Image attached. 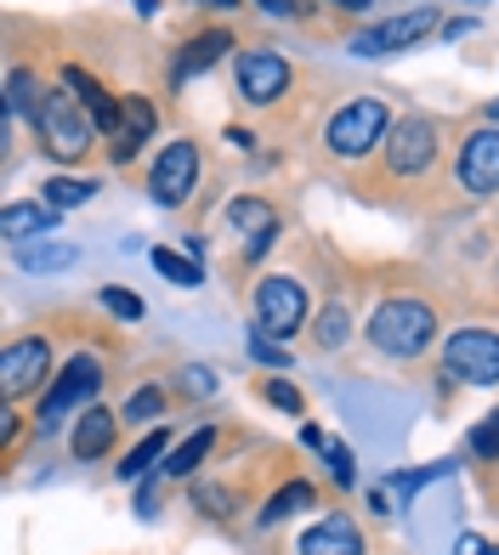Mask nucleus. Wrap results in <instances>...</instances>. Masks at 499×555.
Returning a JSON list of instances; mask_svg holds the SVG:
<instances>
[{
	"label": "nucleus",
	"instance_id": "nucleus-17",
	"mask_svg": "<svg viewBox=\"0 0 499 555\" xmlns=\"http://www.w3.org/2000/svg\"><path fill=\"white\" fill-rule=\"evenodd\" d=\"M119 409H108V402H91V409L74 420V431H68V453L80 465H97V460H108L114 442H119Z\"/></svg>",
	"mask_w": 499,
	"mask_h": 555
},
{
	"label": "nucleus",
	"instance_id": "nucleus-27",
	"mask_svg": "<svg viewBox=\"0 0 499 555\" xmlns=\"http://www.w3.org/2000/svg\"><path fill=\"white\" fill-rule=\"evenodd\" d=\"M148 261H154V272L165 278V284H177V289H199V284H205V267H199L193 256H177L170 244H154V249H148Z\"/></svg>",
	"mask_w": 499,
	"mask_h": 555
},
{
	"label": "nucleus",
	"instance_id": "nucleus-36",
	"mask_svg": "<svg viewBox=\"0 0 499 555\" xmlns=\"http://www.w3.org/2000/svg\"><path fill=\"white\" fill-rule=\"evenodd\" d=\"M256 7H261L267 17H302L307 0H256Z\"/></svg>",
	"mask_w": 499,
	"mask_h": 555
},
{
	"label": "nucleus",
	"instance_id": "nucleus-1",
	"mask_svg": "<svg viewBox=\"0 0 499 555\" xmlns=\"http://www.w3.org/2000/svg\"><path fill=\"white\" fill-rule=\"evenodd\" d=\"M455 182V159H448V119L437 114H397L392 131L381 142V154L363 176H353V188H448Z\"/></svg>",
	"mask_w": 499,
	"mask_h": 555
},
{
	"label": "nucleus",
	"instance_id": "nucleus-33",
	"mask_svg": "<svg viewBox=\"0 0 499 555\" xmlns=\"http://www.w3.org/2000/svg\"><path fill=\"white\" fill-rule=\"evenodd\" d=\"M323 465H330V482H335L341 493H358V460H353V448H346V442L330 437V448H323Z\"/></svg>",
	"mask_w": 499,
	"mask_h": 555
},
{
	"label": "nucleus",
	"instance_id": "nucleus-32",
	"mask_svg": "<svg viewBox=\"0 0 499 555\" xmlns=\"http://www.w3.org/2000/svg\"><path fill=\"white\" fill-rule=\"evenodd\" d=\"M97 307H103L108 318H119V323H142V318H148V300H142L137 289H119V284L97 289Z\"/></svg>",
	"mask_w": 499,
	"mask_h": 555
},
{
	"label": "nucleus",
	"instance_id": "nucleus-24",
	"mask_svg": "<svg viewBox=\"0 0 499 555\" xmlns=\"http://www.w3.org/2000/svg\"><path fill=\"white\" fill-rule=\"evenodd\" d=\"M221 221H228V233L256 238V233H267V227H279L284 216L272 210L261 193H239V198H228V205H221Z\"/></svg>",
	"mask_w": 499,
	"mask_h": 555
},
{
	"label": "nucleus",
	"instance_id": "nucleus-23",
	"mask_svg": "<svg viewBox=\"0 0 499 555\" xmlns=\"http://www.w3.org/2000/svg\"><path fill=\"white\" fill-rule=\"evenodd\" d=\"M165 414H170V386L165 380H142V386L125 391V402H119V420L125 425H142V431H154Z\"/></svg>",
	"mask_w": 499,
	"mask_h": 555
},
{
	"label": "nucleus",
	"instance_id": "nucleus-9",
	"mask_svg": "<svg viewBox=\"0 0 499 555\" xmlns=\"http://www.w3.org/2000/svg\"><path fill=\"white\" fill-rule=\"evenodd\" d=\"M57 346L46 330L35 335H12L7 346H0V397H7V409H17L23 397H40L46 386H52L57 374Z\"/></svg>",
	"mask_w": 499,
	"mask_h": 555
},
{
	"label": "nucleus",
	"instance_id": "nucleus-15",
	"mask_svg": "<svg viewBox=\"0 0 499 555\" xmlns=\"http://www.w3.org/2000/svg\"><path fill=\"white\" fill-rule=\"evenodd\" d=\"M57 80H63V86L86 103V114L97 119V131H103V142H108V137L119 131V119H125V91H108V86L97 80V74H91L86 63H74V57H63V63H57Z\"/></svg>",
	"mask_w": 499,
	"mask_h": 555
},
{
	"label": "nucleus",
	"instance_id": "nucleus-45",
	"mask_svg": "<svg viewBox=\"0 0 499 555\" xmlns=\"http://www.w3.org/2000/svg\"><path fill=\"white\" fill-rule=\"evenodd\" d=\"M494 295H499V261H494Z\"/></svg>",
	"mask_w": 499,
	"mask_h": 555
},
{
	"label": "nucleus",
	"instance_id": "nucleus-31",
	"mask_svg": "<svg viewBox=\"0 0 499 555\" xmlns=\"http://www.w3.org/2000/svg\"><path fill=\"white\" fill-rule=\"evenodd\" d=\"M465 460H477V465H499V409H488V414L465 431Z\"/></svg>",
	"mask_w": 499,
	"mask_h": 555
},
{
	"label": "nucleus",
	"instance_id": "nucleus-8",
	"mask_svg": "<svg viewBox=\"0 0 499 555\" xmlns=\"http://www.w3.org/2000/svg\"><path fill=\"white\" fill-rule=\"evenodd\" d=\"M443 29V12L437 7H409V12H392V17H374L363 29L346 35V52L363 57V63H381L397 52H414L420 40H432Z\"/></svg>",
	"mask_w": 499,
	"mask_h": 555
},
{
	"label": "nucleus",
	"instance_id": "nucleus-11",
	"mask_svg": "<svg viewBox=\"0 0 499 555\" xmlns=\"http://www.w3.org/2000/svg\"><path fill=\"white\" fill-rule=\"evenodd\" d=\"M437 369L448 374L455 386H499V330H483V323H465L437 346Z\"/></svg>",
	"mask_w": 499,
	"mask_h": 555
},
{
	"label": "nucleus",
	"instance_id": "nucleus-20",
	"mask_svg": "<svg viewBox=\"0 0 499 555\" xmlns=\"http://www.w3.org/2000/svg\"><path fill=\"white\" fill-rule=\"evenodd\" d=\"M312 504H318V482H307V476H284V482L256 504V527H261V533H272L279 521L312 511Z\"/></svg>",
	"mask_w": 499,
	"mask_h": 555
},
{
	"label": "nucleus",
	"instance_id": "nucleus-16",
	"mask_svg": "<svg viewBox=\"0 0 499 555\" xmlns=\"http://www.w3.org/2000/svg\"><path fill=\"white\" fill-rule=\"evenodd\" d=\"M154 131H159L154 96L125 91V119H119V131L108 137V165H137V159H142V147L154 142Z\"/></svg>",
	"mask_w": 499,
	"mask_h": 555
},
{
	"label": "nucleus",
	"instance_id": "nucleus-14",
	"mask_svg": "<svg viewBox=\"0 0 499 555\" xmlns=\"http://www.w3.org/2000/svg\"><path fill=\"white\" fill-rule=\"evenodd\" d=\"M290 550L295 555H369V533L353 511H323L295 533Z\"/></svg>",
	"mask_w": 499,
	"mask_h": 555
},
{
	"label": "nucleus",
	"instance_id": "nucleus-21",
	"mask_svg": "<svg viewBox=\"0 0 499 555\" xmlns=\"http://www.w3.org/2000/svg\"><path fill=\"white\" fill-rule=\"evenodd\" d=\"M312 351H341L346 340L358 335V318H353V307H346V295H330L323 307L312 312Z\"/></svg>",
	"mask_w": 499,
	"mask_h": 555
},
{
	"label": "nucleus",
	"instance_id": "nucleus-30",
	"mask_svg": "<svg viewBox=\"0 0 499 555\" xmlns=\"http://www.w3.org/2000/svg\"><path fill=\"white\" fill-rule=\"evenodd\" d=\"M256 397L267 402V409L290 414V420H302V414H307V397H302V386L284 380V374H261V380H256Z\"/></svg>",
	"mask_w": 499,
	"mask_h": 555
},
{
	"label": "nucleus",
	"instance_id": "nucleus-10",
	"mask_svg": "<svg viewBox=\"0 0 499 555\" xmlns=\"http://www.w3.org/2000/svg\"><path fill=\"white\" fill-rule=\"evenodd\" d=\"M455 193L471 205H488L499 193V119H471L455 137Z\"/></svg>",
	"mask_w": 499,
	"mask_h": 555
},
{
	"label": "nucleus",
	"instance_id": "nucleus-6",
	"mask_svg": "<svg viewBox=\"0 0 499 555\" xmlns=\"http://www.w3.org/2000/svg\"><path fill=\"white\" fill-rule=\"evenodd\" d=\"M295 63L284 52H272V46H239L233 57V91L250 114H279L290 96H295Z\"/></svg>",
	"mask_w": 499,
	"mask_h": 555
},
{
	"label": "nucleus",
	"instance_id": "nucleus-29",
	"mask_svg": "<svg viewBox=\"0 0 499 555\" xmlns=\"http://www.w3.org/2000/svg\"><path fill=\"white\" fill-rule=\"evenodd\" d=\"M170 391H177V402H210L221 391V374L210 363H182L170 374Z\"/></svg>",
	"mask_w": 499,
	"mask_h": 555
},
{
	"label": "nucleus",
	"instance_id": "nucleus-3",
	"mask_svg": "<svg viewBox=\"0 0 499 555\" xmlns=\"http://www.w3.org/2000/svg\"><path fill=\"white\" fill-rule=\"evenodd\" d=\"M392 103L386 96H374V91H358V96H341V103L323 114L318 125V154L323 165H341V170H369L374 154H381V142L392 131Z\"/></svg>",
	"mask_w": 499,
	"mask_h": 555
},
{
	"label": "nucleus",
	"instance_id": "nucleus-22",
	"mask_svg": "<svg viewBox=\"0 0 499 555\" xmlns=\"http://www.w3.org/2000/svg\"><path fill=\"white\" fill-rule=\"evenodd\" d=\"M170 448H177V442H170V425H154V431H142V442L114 465V476H119V482H142V476H154L165 465Z\"/></svg>",
	"mask_w": 499,
	"mask_h": 555
},
{
	"label": "nucleus",
	"instance_id": "nucleus-7",
	"mask_svg": "<svg viewBox=\"0 0 499 555\" xmlns=\"http://www.w3.org/2000/svg\"><path fill=\"white\" fill-rule=\"evenodd\" d=\"M250 318H256L261 335L295 340L312 318V295L295 272H261L256 284H250Z\"/></svg>",
	"mask_w": 499,
	"mask_h": 555
},
{
	"label": "nucleus",
	"instance_id": "nucleus-26",
	"mask_svg": "<svg viewBox=\"0 0 499 555\" xmlns=\"http://www.w3.org/2000/svg\"><path fill=\"white\" fill-rule=\"evenodd\" d=\"M437 476H455V460H432V465H414V470H392V476H386V488H392L397 504H414L420 493L437 482Z\"/></svg>",
	"mask_w": 499,
	"mask_h": 555
},
{
	"label": "nucleus",
	"instance_id": "nucleus-2",
	"mask_svg": "<svg viewBox=\"0 0 499 555\" xmlns=\"http://www.w3.org/2000/svg\"><path fill=\"white\" fill-rule=\"evenodd\" d=\"M437 335H443V312L420 289H392L363 318V346L386 363H420L437 346Z\"/></svg>",
	"mask_w": 499,
	"mask_h": 555
},
{
	"label": "nucleus",
	"instance_id": "nucleus-35",
	"mask_svg": "<svg viewBox=\"0 0 499 555\" xmlns=\"http://www.w3.org/2000/svg\"><path fill=\"white\" fill-rule=\"evenodd\" d=\"M279 233H284V221H279V227H267V233H256V238H244V249H239V267H256V261L267 256V249L279 244Z\"/></svg>",
	"mask_w": 499,
	"mask_h": 555
},
{
	"label": "nucleus",
	"instance_id": "nucleus-43",
	"mask_svg": "<svg viewBox=\"0 0 499 555\" xmlns=\"http://www.w3.org/2000/svg\"><path fill=\"white\" fill-rule=\"evenodd\" d=\"M131 7H137V12H142V17H154V12H159V7H165V0H131Z\"/></svg>",
	"mask_w": 499,
	"mask_h": 555
},
{
	"label": "nucleus",
	"instance_id": "nucleus-46",
	"mask_svg": "<svg viewBox=\"0 0 499 555\" xmlns=\"http://www.w3.org/2000/svg\"><path fill=\"white\" fill-rule=\"evenodd\" d=\"M488 555H499V544H494V550H488Z\"/></svg>",
	"mask_w": 499,
	"mask_h": 555
},
{
	"label": "nucleus",
	"instance_id": "nucleus-28",
	"mask_svg": "<svg viewBox=\"0 0 499 555\" xmlns=\"http://www.w3.org/2000/svg\"><path fill=\"white\" fill-rule=\"evenodd\" d=\"M17 267L23 272H68V267H80V249L74 244H17Z\"/></svg>",
	"mask_w": 499,
	"mask_h": 555
},
{
	"label": "nucleus",
	"instance_id": "nucleus-18",
	"mask_svg": "<svg viewBox=\"0 0 499 555\" xmlns=\"http://www.w3.org/2000/svg\"><path fill=\"white\" fill-rule=\"evenodd\" d=\"M63 227V210L46 205V198H7L0 210V238L7 244H29V238H46Z\"/></svg>",
	"mask_w": 499,
	"mask_h": 555
},
{
	"label": "nucleus",
	"instance_id": "nucleus-19",
	"mask_svg": "<svg viewBox=\"0 0 499 555\" xmlns=\"http://www.w3.org/2000/svg\"><path fill=\"white\" fill-rule=\"evenodd\" d=\"M216 442H221V431H216L210 420H205V425H193V431H188V437H182L177 448L165 453V465H159V476H165V482H193V476L205 470V460H210V453H216Z\"/></svg>",
	"mask_w": 499,
	"mask_h": 555
},
{
	"label": "nucleus",
	"instance_id": "nucleus-44",
	"mask_svg": "<svg viewBox=\"0 0 499 555\" xmlns=\"http://www.w3.org/2000/svg\"><path fill=\"white\" fill-rule=\"evenodd\" d=\"M483 119H499V103H488V108H483Z\"/></svg>",
	"mask_w": 499,
	"mask_h": 555
},
{
	"label": "nucleus",
	"instance_id": "nucleus-37",
	"mask_svg": "<svg viewBox=\"0 0 499 555\" xmlns=\"http://www.w3.org/2000/svg\"><path fill=\"white\" fill-rule=\"evenodd\" d=\"M302 448L307 453H323V448H330V431H323V425H302Z\"/></svg>",
	"mask_w": 499,
	"mask_h": 555
},
{
	"label": "nucleus",
	"instance_id": "nucleus-12",
	"mask_svg": "<svg viewBox=\"0 0 499 555\" xmlns=\"http://www.w3.org/2000/svg\"><path fill=\"white\" fill-rule=\"evenodd\" d=\"M221 57H239V35L228 29V23H210V29H199V35H188L177 52L165 57V68H159V86L177 96V91H188L199 74H210V68H221Z\"/></svg>",
	"mask_w": 499,
	"mask_h": 555
},
{
	"label": "nucleus",
	"instance_id": "nucleus-39",
	"mask_svg": "<svg viewBox=\"0 0 499 555\" xmlns=\"http://www.w3.org/2000/svg\"><path fill=\"white\" fill-rule=\"evenodd\" d=\"M17 437H23V420H17V409H7V431H0V448H17Z\"/></svg>",
	"mask_w": 499,
	"mask_h": 555
},
{
	"label": "nucleus",
	"instance_id": "nucleus-40",
	"mask_svg": "<svg viewBox=\"0 0 499 555\" xmlns=\"http://www.w3.org/2000/svg\"><path fill=\"white\" fill-rule=\"evenodd\" d=\"M460 35H471V17H443L437 40H460Z\"/></svg>",
	"mask_w": 499,
	"mask_h": 555
},
{
	"label": "nucleus",
	"instance_id": "nucleus-5",
	"mask_svg": "<svg viewBox=\"0 0 499 555\" xmlns=\"http://www.w3.org/2000/svg\"><path fill=\"white\" fill-rule=\"evenodd\" d=\"M108 351H86V346H74L68 358L57 363V374H52V386L40 391V409H35V437H46V431H57V425L68 420V414H86L97 397H103V386H108Z\"/></svg>",
	"mask_w": 499,
	"mask_h": 555
},
{
	"label": "nucleus",
	"instance_id": "nucleus-4",
	"mask_svg": "<svg viewBox=\"0 0 499 555\" xmlns=\"http://www.w3.org/2000/svg\"><path fill=\"white\" fill-rule=\"evenodd\" d=\"M29 131H35V147L52 165H86L97 154V142H103V131H97V119L86 114V103L74 96L63 80L46 91V103L40 114L29 119Z\"/></svg>",
	"mask_w": 499,
	"mask_h": 555
},
{
	"label": "nucleus",
	"instance_id": "nucleus-38",
	"mask_svg": "<svg viewBox=\"0 0 499 555\" xmlns=\"http://www.w3.org/2000/svg\"><path fill=\"white\" fill-rule=\"evenodd\" d=\"M494 544L483 539V533H460V544H455V555H488Z\"/></svg>",
	"mask_w": 499,
	"mask_h": 555
},
{
	"label": "nucleus",
	"instance_id": "nucleus-41",
	"mask_svg": "<svg viewBox=\"0 0 499 555\" xmlns=\"http://www.w3.org/2000/svg\"><path fill=\"white\" fill-rule=\"evenodd\" d=\"M323 7H335V12H346V17H358V12L374 7V0H323Z\"/></svg>",
	"mask_w": 499,
	"mask_h": 555
},
{
	"label": "nucleus",
	"instance_id": "nucleus-34",
	"mask_svg": "<svg viewBox=\"0 0 499 555\" xmlns=\"http://www.w3.org/2000/svg\"><path fill=\"white\" fill-rule=\"evenodd\" d=\"M244 346H250V358H256L261 369H295V358L284 351V340H272V335H261V330H250Z\"/></svg>",
	"mask_w": 499,
	"mask_h": 555
},
{
	"label": "nucleus",
	"instance_id": "nucleus-25",
	"mask_svg": "<svg viewBox=\"0 0 499 555\" xmlns=\"http://www.w3.org/2000/svg\"><path fill=\"white\" fill-rule=\"evenodd\" d=\"M40 198H46V205H57V210L91 205V198H97V176H74V170H57V176H46V182H40Z\"/></svg>",
	"mask_w": 499,
	"mask_h": 555
},
{
	"label": "nucleus",
	"instance_id": "nucleus-42",
	"mask_svg": "<svg viewBox=\"0 0 499 555\" xmlns=\"http://www.w3.org/2000/svg\"><path fill=\"white\" fill-rule=\"evenodd\" d=\"M199 7H205V12H221V17H228V12H239V7H244V0H199Z\"/></svg>",
	"mask_w": 499,
	"mask_h": 555
},
{
	"label": "nucleus",
	"instance_id": "nucleus-13",
	"mask_svg": "<svg viewBox=\"0 0 499 555\" xmlns=\"http://www.w3.org/2000/svg\"><path fill=\"white\" fill-rule=\"evenodd\" d=\"M142 182H148V198H154L159 210H188L193 193H199V142H188V137L165 142Z\"/></svg>",
	"mask_w": 499,
	"mask_h": 555
}]
</instances>
